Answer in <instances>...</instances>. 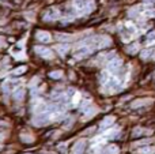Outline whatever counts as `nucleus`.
Returning a JSON list of instances; mask_svg holds the SVG:
<instances>
[{"instance_id": "16", "label": "nucleus", "mask_w": 155, "mask_h": 154, "mask_svg": "<svg viewBox=\"0 0 155 154\" xmlns=\"http://www.w3.org/2000/svg\"><path fill=\"white\" fill-rule=\"evenodd\" d=\"M25 71H26V67H21V68H16V70L14 71V74H15V75H19V74H23Z\"/></svg>"}, {"instance_id": "22", "label": "nucleus", "mask_w": 155, "mask_h": 154, "mask_svg": "<svg viewBox=\"0 0 155 154\" xmlns=\"http://www.w3.org/2000/svg\"><path fill=\"white\" fill-rule=\"evenodd\" d=\"M71 122H72V119H68V120H65V122L63 123V126H65V127H68V126L71 124Z\"/></svg>"}, {"instance_id": "19", "label": "nucleus", "mask_w": 155, "mask_h": 154, "mask_svg": "<svg viewBox=\"0 0 155 154\" xmlns=\"http://www.w3.org/2000/svg\"><path fill=\"white\" fill-rule=\"evenodd\" d=\"M120 63H121L120 60H114V62H113L112 64L109 65V67H110V68H116V67H118V65H120Z\"/></svg>"}, {"instance_id": "23", "label": "nucleus", "mask_w": 155, "mask_h": 154, "mask_svg": "<svg viewBox=\"0 0 155 154\" xmlns=\"http://www.w3.org/2000/svg\"><path fill=\"white\" fill-rule=\"evenodd\" d=\"M143 153H146V154H150V153H151V149H143Z\"/></svg>"}, {"instance_id": "7", "label": "nucleus", "mask_w": 155, "mask_h": 154, "mask_svg": "<svg viewBox=\"0 0 155 154\" xmlns=\"http://www.w3.org/2000/svg\"><path fill=\"white\" fill-rule=\"evenodd\" d=\"M37 38L41 41V42H49V40H51V35H49L48 33H38Z\"/></svg>"}, {"instance_id": "5", "label": "nucleus", "mask_w": 155, "mask_h": 154, "mask_svg": "<svg viewBox=\"0 0 155 154\" xmlns=\"http://www.w3.org/2000/svg\"><path fill=\"white\" fill-rule=\"evenodd\" d=\"M153 101L151 100H136L134 101V102L131 104L132 108H139V106H143V105H148V104H151Z\"/></svg>"}, {"instance_id": "18", "label": "nucleus", "mask_w": 155, "mask_h": 154, "mask_svg": "<svg viewBox=\"0 0 155 154\" xmlns=\"http://www.w3.org/2000/svg\"><path fill=\"white\" fill-rule=\"evenodd\" d=\"M57 38H59V40H70L71 35H67V34H59V35H57Z\"/></svg>"}, {"instance_id": "2", "label": "nucleus", "mask_w": 155, "mask_h": 154, "mask_svg": "<svg viewBox=\"0 0 155 154\" xmlns=\"http://www.w3.org/2000/svg\"><path fill=\"white\" fill-rule=\"evenodd\" d=\"M84 147H86V142L83 139L82 141H78L75 143V146H74V154H83Z\"/></svg>"}, {"instance_id": "13", "label": "nucleus", "mask_w": 155, "mask_h": 154, "mask_svg": "<svg viewBox=\"0 0 155 154\" xmlns=\"http://www.w3.org/2000/svg\"><path fill=\"white\" fill-rule=\"evenodd\" d=\"M95 113H97V109H95V108H91L90 111H87V112H86V115H84V116H86V119H91V116H94V115H95Z\"/></svg>"}, {"instance_id": "9", "label": "nucleus", "mask_w": 155, "mask_h": 154, "mask_svg": "<svg viewBox=\"0 0 155 154\" xmlns=\"http://www.w3.org/2000/svg\"><path fill=\"white\" fill-rule=\"evenodd\" d=\"M106 152L109 154H118L120 153V149H118L116 145H109V146L106 147Z\"/></svg>"}, {"instance_id": "20", "label": "nucleus", "mask_w": 155, "mask_h": 154, "mask_svg": "<svg viewBox=\"0 0 155 154\" xmlns=\"http://www.w3.org/2000/svg\"><path fill=\"white\" fill-rule=\"evenodd\" d=\"M67 49H68V46H67V45H64V46H60L59 51H60V53H61V55H64L65 52H67Z\"/></svg>"}, {"instance_id": "1", "label": "nucleus", "mask_w": 155, "mask_h": 154, "mask_svg": "<svg viewBox=\"0 0 155 154\" xmlns=\"http://www.w3.org/2000/svg\"><path fill=\"white\" fill-rule=\"evenodd\" d=\"M33 123L35 126H45L49 123V117H48V115H38L37 117H34Z\"/></svg>"}, {"instance_id": "14", "label": "nucleus", "mask_w": 155, "mask_h": 154, "mask_svg": "<svg viewBox=\"0 0 155 154\" xmlns=\"http://www.w3.org/2000/svg\"><path fill=\"white\" fill-rule=\"evenodd\" d=\"M46 18H52V19L57 18V11L56 10H51L48 12V15H46Z\"/></svg>"}, {"instance_id": "10", "label": "nucleus", "mask_w": 155, "mask_h": 154, "mask_svg": "<svg viewBox=\"0 0 155 154\" xmlns=\"http://www.w3.org/2000/svg\"><path fill=\"white\" fill-rule=\"evenodd\" d=\"M142 134H143V128L136 127V128H134V131H132V138H137V136H140Z\"/></svg>"}, {"instance_id": "6", "label": "nucleus", "mask_w": 155, "mask_h": 154, "mask_svg": "<svg viewBox=\"0 0 155 154\" xmlns=\"http://www.w3.org/2000/svg\"><path fill=\"white\" fill-rule=\"evenodd\" d=\"M88 53H90L88 48H79V49H78V51L75 52V56H76V57H83V56H87Z\"/></svg>"}, {"instance_id": "11", "label": "nucleus", "mask_w": 155, "mask_h": 154, "mask_svg": "<svg viewBox=\"0 0 155 154\" xmlns=\"http://www.w3.org/2000/svg\"><path fill=\"white\" fill-rule=\"evenodd\" d=\"M23 94H25V92L23 90H18V92H15V94H14V98H15L16 101H21V100H23Z\"/></svg>"}, {"instance_id": "3", "label": "nucleus", "mask_w": 155, "mask_h": 154, "mask_svg": "<svg viewBox=\"0 0 155 154\" xmlns=\"http://www.w3.org/2000/svg\"><path fill=\"white\" fill-rule=\"evenodd\" d=\"M35 52H37L38 55H41L42 57H51L52 56V52L49 51L48 48H45V46H35Z\"/></svg>"}, {"instance_id": "21", "label": "nucleus", "mask_w": 155, "mask_h": 154, "mask_svg": "<svg viewBox=\"0 0 155 154\" xmlns=\"http://www.w3.org/2000/svg\"><path fill=\"white\" fill-rule=\"evenodd\" d=\"M84 3H86V0H75V4L78 5V7H82Z\"/></svg>"}, {"instance_id": "12", "label": "nucleus", "mask_w": 155, "mask_h": 154, "mask_svg": "<svg viewBox=\"0 0 155 154\" xmlns=\"http://www.w3.org/2000/svg\"><path fill=\"white\" fill-rule=\"evenodd\" d=\"M49 76H51V78H53V79H60L63 76V72H61V71H53V72L49 74Z\"/></svg>"}, {"instance_id": "4", "label": "nucleus", "mask_w": 155, "mask_h": 154, "mask_svg": "<svg viewBox=\"0 0 155 154\" xmlns=\"http://www.w3.org/2000/svg\"><path fill=\"white\" fill-rule=\"evenodd\" d=\"M113 123H114V117L113 116H109V117H106V119H104L101 123V130H105V128L110 127Z\"/></svg>"}, {"instance_id": "8", "label": "nucleus", "mask_w": 155, "mask_h": 154, "mask_svg": "<svg viewBox=\"0 0 155 154\" xmlns=\"http://www.w3.org/2000/svg\"><path fill=\"white\" fill-rule=\"evenodd\" d=\"M21 141L23 142V143H33V142H34V138H33L31 135H27V134H22Z\"/></svg>"}, {"instance_id": "15", "label": "nucleus", "mask_w": 155, "mask_h": 154, "mask_svg": "<svg viewBox=\"0 0 155 154\" xmlns=\"http://www.w3.org/2000/svg\"><path fill=\"white\" fill-rule=\"evenodd\" d=\"M57 150L61 153H65L67 152V143H60L59 146H57Z\"/></svg>"}, {"instance_id": "17", "label": "nucleus", "mask_w": 155, "mask_h": 154, "mask_svg": "<svg viewBox=\"0 0 155 154\" xmlns=\"http://www.w3.org/2000/svg\"><path fill=\"white\" fill-rule=\"evenodd\" d=\"M137 49V45H131V46H128L127 48V51L129 52V53H135V51Z\"/></svg>"}]
</instances>
